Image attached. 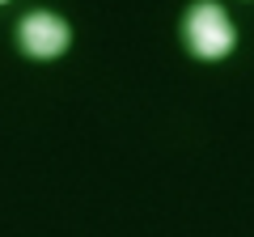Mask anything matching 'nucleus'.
<instances>
[{"instance_id": "nucleus-1", "label": "nucleus", "mask_w": 254, "mask_h": 237, "mask_svg": "<svg viewBox=\"0 0 254 237\" xmlns=\"http://www.w3.org/2000/svg\"><path fill=\"white\" fill-rule=\"evenodd\" d=\"M182 38H187V51L199 55V59H225L233 51L237 34H233V21L225 17L220 4L212 0H195L182 17Z\"/></svg>"}, {"instance_id": "nucleus-2", "label": "nucleus", "mask_w": 254, "mask_h": 237, "mask_svg": "<svg viewBox=\"0 0 254 237\" xmlns=\"http://www.w3.org/2000/svg\"><path fill=\"white\" fill-rule=\"evenodd\" d=\"M72 34H68V21H60L55 13H30L17 26V47L34 59H55V55L68 51Z\"/></svg>"}]
</instances>
